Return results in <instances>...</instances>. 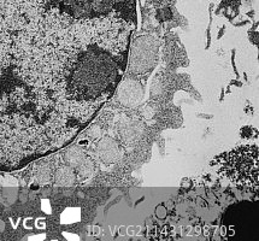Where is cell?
<instances>
[{"label": "cell", "mask_w": 259, "mask_h": 241, "mask_svg": "<svg viewBox=\"0 0 259 241\" xmlns=\"http://www.w3.org/2000/svg\"><path fill=\"white\" fill-rule=\"evenodd\" d=\"M214 164L233 182L258 187V146H239L217 157Z\"/></svg>", "instance_id": "obj_1"}, {"label": "cell", "mask_w": 259, "mask_h": 241, "mask_svg": "<svg viewBox=\"0 0 259 241\" xmlns=\"http://www.w3.org/2000/svg\"><path fill=\"white\" fill-rule=\"evenodd\" d=\"M95 154L104 163H113L122 154L120 146L110 138H104L97 142Z\"/></svg>", "instance_id": "obj_2"}]
</instances>
